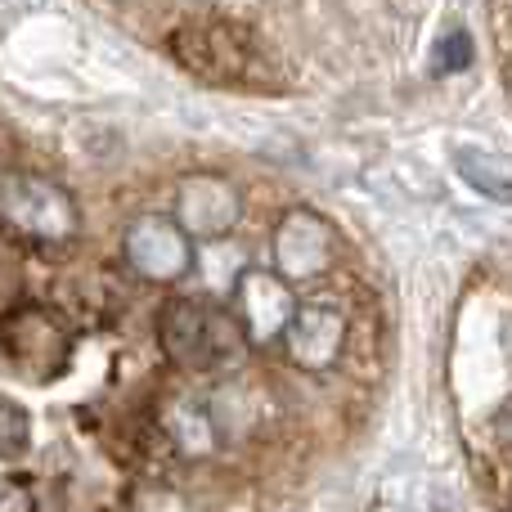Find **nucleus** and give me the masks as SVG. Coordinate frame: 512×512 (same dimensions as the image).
<instances>
[{"mask_svg": "<svg viewBox=\"0 0 512 512\" xmlns=\"http://www.w3.org/2000/svg\"><path fill=\"white\" fill-rule=\"evenodd\" d=\"M171 59L198 81L221 90H283L288 72L283 59L243 23H225V18H189L171 32L167 41Z\"/></svg>", "mask_w": 512, "mask_h": 512, "instance_id": "1", "label": "nucleus"}, {"mask_svg": "<svg viewBox=\"0 0 512 512\" xmlns=\"http://www.w3.org/2000/svg\"><path fill=\"white\" fill-rule=\"evenodd\" d=\"M77 203L63 185L27 171H0V230L36 248H59L77 239Z\"/></svg>", "mask_w": 512, "mask_h": 512, "instance_id": "2", "label": "nucleus"}, {"mask_svg": "<svg viewBox=\"0 0 512 512\" xmlns=\"http://www.w3.org/2000/svg\"><path fill=\"white\" fill-rule=\"evenodd\" d=\"M158 337H162V351H167L171 364L189 373H207V369H221V364L239 360L243 355V333L234 324L230 310H216L207 301H171L158 319Z\"/></svg>", "mask_w": 512, "mask_h": 512, "instance_id": "3", "label": "nucleus"}, {"mask_svg": "<svg viewBox=\"0 0 512 512\" xmlns=\"http://www.w3.org/2000/svg\"><path fill=\"white\" fill-rule=\"evenodd\" d=\"M333 225L310 207H292L274 230V261H279V279L283 283H310L319 274H328L333 265Z\"/></svg>", "mask_w": 512, "mask_h": 512, "instance_id": "4", "label": "nucleus"}, {"mask_svg": "<svg viewBox=\"0 0 512 512\" xmlns=\"http://www.w3.org/2000/svg\"><path fill=\"white\" fill-rule=\"evenodd\" d=\"M0 346L9 351L18 373L27 378H54V373L68 364V333H63L59 319H50L45 310H18L0 324Z\"/></svg>", "mask_w": 512, "mask_h": 512, "instance_id": "5", "label": "nucleus"}, {"mask_svg": "<svg viewBox=\"0 0 512 512\" xmlns=\"http://www.w3.org/2000/svg\"><path fill=\"white\" fill-rule=\"evenodd\" d=\"M292 288L279 279V274H265V270H248L239 283H234V324H239L243 342H270V337L283 333L292 315Z\"/></svg>", "mask_w": 512, "mask_h": 512, "instance_id": "6", "label": "nucleus"}, {"mask_svg": "<svg viewBox=\"0 0 512 512\" xmlns=\"http://www.w3.org/2000/svg\"><path fill=\"white\" fill-rule=\"evenodd\" d=\"M126 261L131 270H140L153 283H171L180 274H189L194 265V248L180 234V225L162 221V216H140V221L126 230Z\"/></svg>", "mask_w": 512, "mask_h": 512, "instance_id": "7", "label": "nucleus"}, {"mask_svg": "<svg viewBox=\"0 0 512 512\" xmlns=\"http://www.w3.org/2000/svg\"><path fill=\"white\" fill-rule=\"evenodd\" d=\"M239 216V194L225 176H189L180 185V234L185 239H221Z\"/></svg>", "mask_w": 512, "mask_h": 512, "instance_id": "8", "label": "nucleus"}, {"mask_svg": "<svg viewBox=\"0 0 512 512\" xmlns=\"http://www.w3.org/2000/svg\"><path fill=\"white\" fill-rule=\"evenodd\" d=\"M342 315H337L333 306H297L288 315V324H283V351H288L292 364H301V369H324V364L337 360V351H342Z\"/></svg>", "mask_w": 512, "mask_h": 512, "instance_id": "9", "label": "nucleus"}, {"mask_svg": "<svg viewBox=\"0 0 512 512\" xmlns=\"http://www.w3.org/2000/svg\"><path fill=\"white\" fill-rule=\"evenodd\" d=\"M459 171L463 180H468L472 189H481L486 198H499V203H508L512 185H508V158L504 153H477V149H459Z\"/></svg>", "mask_w": 512, "mask_h": 512, "instance_id": "10", "label": "nucleus"}, {"mask_svg": "<svg viewBox=\"0 0 512 512\" xmlns=\"http://www.w3.org/2000/svg\"><path fill=\"white\" fill-rule=\"evenodd\" d=\"M468 63H472V36L463 27H454L436 45V72H463Z\"/></svg>", "mask_w": 512, "mask_h": 512, "instance_id": "11", "label": "nucleus"}]
</instances>
